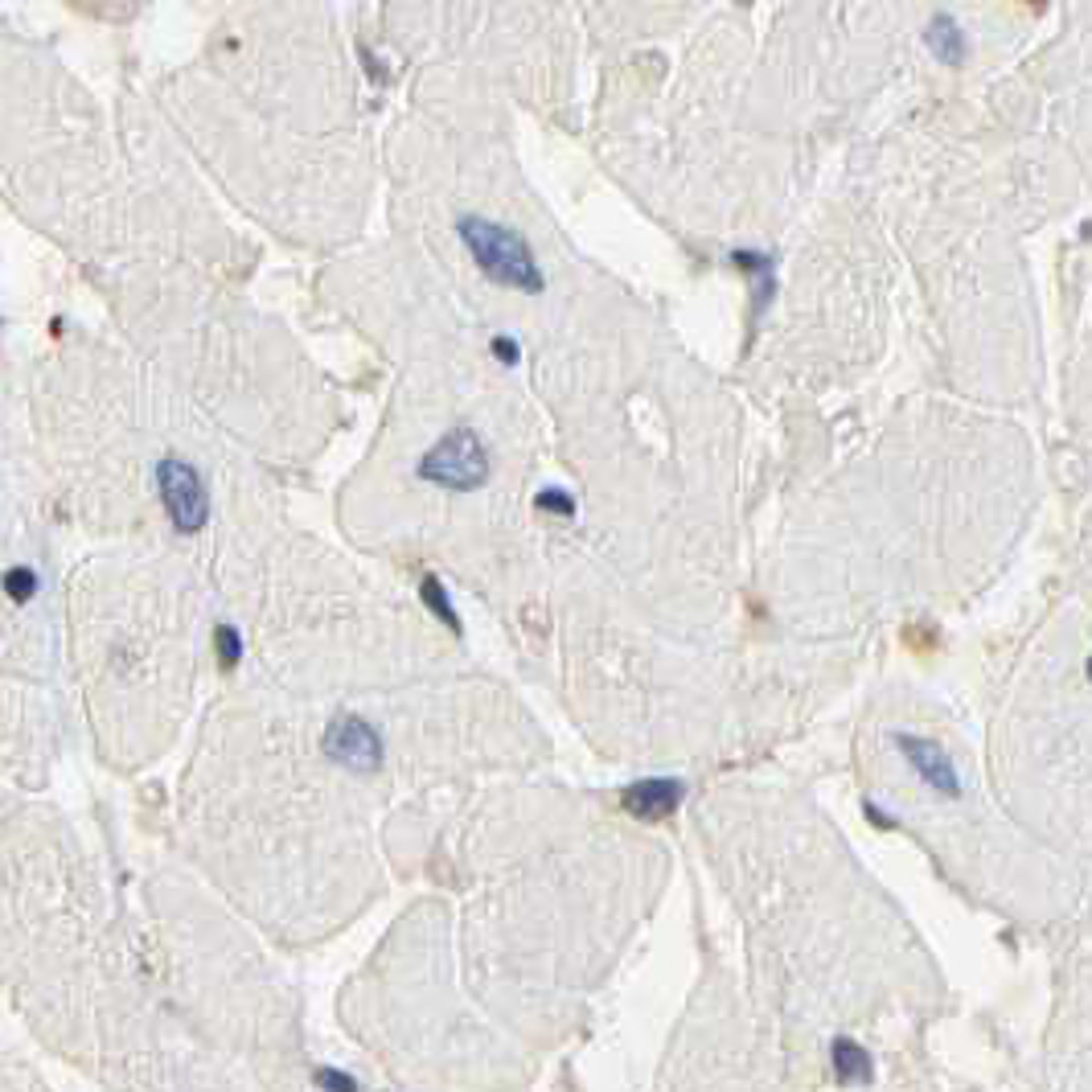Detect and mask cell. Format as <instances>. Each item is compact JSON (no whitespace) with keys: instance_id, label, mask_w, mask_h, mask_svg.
Masks as SVG:
<instances>
[{"instance_id":"17","label":"cell","mask_w":1092,"mask_h":1092,"mask_svg":"<svg viewBox=\"0 0 1092 1092\" xmlns=\"http://www.w3.org/2000/svg\"><path fill=\"white\" fill-rule=\"evenodd\" d=\"M1088 682H1092V658H1088Z\"/></svg>"},{"instance_id":"11","label":"cell","mask_w":1092,"mask_h":1092,"mask_svg":"<svg viewBox=\"0 0 1092 1092\" xmlns=\"http://www.w3.org/2000/svg\"><path fill=\"white\" fill-rule=\"evenodd\" d=\"M5 596H9L13 603H29V600L37 596V571H29V567H9V571H5Z\"/></svg>"},{"instance_id":"3","label":"cell","mask_w":1092,"mask_h":1092,"mask_svg":"<svg viewBox=\"0 0 1092 1092\" xmlns=\"http://www.w3.org/2000/svg\"><path fill=\"white\" fill-rule=\"evenodd\" d=\"M156 493L165 505V518L173 522L177 534H198L210 522V489L205 477L181 456H160L156 460Z\"/></svg>"},{"instance_id":"15","label":"cell","mask_w":1092,"mask_h":1092,"mask_svg":"<svg viewBox=\"0 0 1092 1092\" xmlns=\"http://www.w3.org/2000/svg\"><path fill=\"white\" fill-rule=\"evenodd\" d=\"M489 350L497 354V362H501V366H514V362H518V354H522V350H518V341H514V337H501V333L489 341Z\"/></svg>"},{"instance_id":"2","label":"cell","mask_w":1092,"mask_h":1092,"mask_svg":"<svg viewBox=\"0 0 1092 1092\" xmlns=\"http://www.w3.org/2000/svg\"><path fill=\"white\" fill-rule=\"evenodd\" d=\"M489 469H493L489 448H485L477 428L456 424L424 452V460L415 464V477L435 485V489H448V493H473L489 481Z\"/></svg>"},{"instance_id":"7","label":"cell","mask_w":1092,"mask_h":1092,"mask_svg":"<svg viewBox=\"0 0 1092 1092\" xmlns=\"http://www.w3.org/2000/svg\"><path fill=\"white\" fill-rule=\"evenodd\" d=\"M924 45H928V54H933L937 62H945V66H961L965 54H969L965 29L957 26V17H948V13H937L924 26Z\"/></svg>"},{"instance_id":"16","label":"cell","mask_w":1092,"mask_h":1092,"mask_svg":"<svg viewBox=\"0 0 1092 1092\" xmlns=\"http://www.w3.org/2000/svg\"><path fill=\"white\" fill-rule=\"evenodd\" d=\"M863 813H867V818H871V822H875L879 830H895V818H888V813H883V809H875L871 801L863 805Z\"/></svg>"},{"instance_id":"6","label":"cell","mask_w":1092,"mask_h":1092,"mask_svg":"<svg viewBox=\"0 0 1092 1092\" xmlns=\"http://www.w3.org/2000/svg\"><path fill=\"white\" fill-rule=\"evenodd\" d=\"M682 797H686L682 780H673V776H645V780H633L620 793V809L633 813L637 822H665V818L678 813Z\"/></svg>"},{"instance_id":"4","label":"cell","mask_w":1092,"mask_h":1092,"mask_svg":"<svg viewBox=\"0 0 1092 1092\" xmlns=\"http://www.w3.org/2000/svg\"><path fill=\"white\" fill-rule=\"evenodd\" d=\"M320 752H324V760H333L350 773H374L382 764V756H386L382 735L374 731V723H366V718H358V715H337L329 723V731H324V739H320Z\"/></svg>"},{"instance_id":"13","label":"cell","mask_w":1092,"mask_h":1092,"mask_svg":"<svg viewBox=\"0 0 1092 1092\" xmlns=\"http://www.w3.org/2000/svg\"><path fill=\"white\" fill-rule=\"evenodd\" d=\"M313 1080H316V1088H324V1092H362V1084H358L350 1072H341V1067H316Z\"/></svg>"},{"instance_id":"12","label":"cell","mask_w":1092,"mask_h":1092,"mask_svg":"<svg viewBox=\"0 0 1092 1092\" xmlns=\"http://www.w3.org/2000/svg\"><path fill=\"white\" fill-rule=\"evenodd\" d=\"M214 654H218V661L226 669L243 661V637H239L235 624H218V629H214Z\"/></svg>"},{"instance_id":"1","label":"cell","mask_w":1092,"mask_h":1092,"mask_svg":"<svg viewBox=\"0 0 1092 1092\" xmlns=\"http://www.w3.org/2000/svg\"><path fill=\"white\" fill-rule=\"evenodd\" d=\"M456 239L464 243L469 259L477 263V271L489 284L518 288V292H530V296L546 288L543 263L534 259V247L518 235L514 226L481 218V214H464V218H456Z\"/></svg>"},{"instance_id":"5","label":"cell","mask_w":1092,"mask_h":1092,"mask_svg":"<svg viewBox=\"0 0 1092 1092\" xmlns=\"http://www.w3.org/2000/svg\"><path fill=\"white\" fill-rule=\"evenodd\" d=\"M895 748H899L903 760L912 764V773L924 780V788H933V793L945 797V801H957V797H961L957 764L948 760V752L941 748L937 739L912 735V731H895Z\"/></svg>"},{"instance_id":"10","label":"cell","mask_w":1092,"mask_h":1092,"mask_svg":"<svg viewBox=\"0 0 1092 1092\" xmlns=\"http://www.w3.org/2000/svg\"><path fill=\"white\" fill-rule=\"evenodd\" d=\"M420 596H424V603L435 612V620L439 624H448L452 633H460V616H456V608H452V600H448V588L439 584L435 575H424L420 579Z\"/></svg>"},{"instance_id":"14","label":"cell","mask_w":1092,"mask_h":1092,"mask_svg":"<svg viewBox=\"0 0 1092 1092\" xmlns=\"http://www.w3.org/2000/svg\"><path fill=\"white\" fill-rule=\"evenodd\" d=\"M539 509H546V514H559V518H575V501L563 493V489H543L539 501H534Z\"/></svg>"},{"instance_id":"9","label":"cell","mask_w":1092,"mask_h":1092,"mask_svg":"<svg viewBox=\"0 0 1092 1092\" xmlns=\"http://www.w3.org/2000/svg\"><path fill=\"white\" fill-rule=\"evenodd\" d=\"M731 263L743 275H752V284H756V316H764V309H769L773 296H776V259H773V255H764V251H731Z\"/></svg>"},{"instance_id":"8","label":"cell","mask_w":1092,"mask_h":1092,"mask_svg":"<svg viewBox=\"0 0 1092 1092\" xmlns=\"http://www.w3.org/2000/svg\"><path fill=\"white\" fill-rule=\"evenodd\" d=\"M830 1063H833L838 1084H871V1076H875L871 1052L863 1048V1043H854L850 1035H838L830 1043Z\"/></svg>"}]
</instances>
